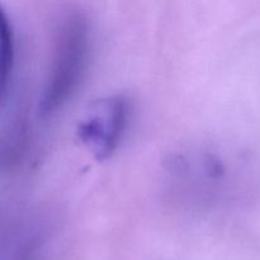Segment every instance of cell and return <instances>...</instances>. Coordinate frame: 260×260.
<instances>
[{
  "instance_id": "3957f363",
  "label": "cell",
  "mask_w": 260,
  "mask_h": 260,
  "mask_svg": "<svg viewBox=\"0 0 260 260\" xmlns=\"http://www.w3.org/2000/svg\"><path fill=\"white\" fill-rule=\"evenodd\" d=\"M0 79H2V99L7 96L9 85L12 84L13 71L15 68V36L12 22H9L7 14H2L0 25Z\"/></svg>"
},
{
  "instance_id": "6da1fadb",
  "label": "cell",
  "mask_w": 260,
  "mask_h": 260,
  "mask_svg": "<svg viewBox=\"0 0 260 260\" xmlns=\"http://www.w3.org/2000/svg\"><path fill=\"white\" fill-rule=\"evenodd\" d=\"M93 50L90 22L84 13L71 10L56 25L50 68L41 95L43 116L60 111L74 98L88 74Z\"/></svg>"
},
{
  "instance_id": "7a4b0ae2",
  "label": "cell",
  "mask_w": 260,
  "mask_h": 260,
  "mask_svg": "<svg viewBox=\"0 0 260 260\" xmlns=\"http://www.w3.org/2000/svg\"><path fill=\"white\" fill-rule=\"evenodd\" d=\"M132 117V106L124 95L96 102L79 128L80 139L98 159L109 157L123 141Z\"/></svg>"
}]
</instances>
